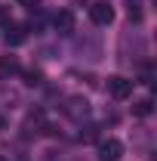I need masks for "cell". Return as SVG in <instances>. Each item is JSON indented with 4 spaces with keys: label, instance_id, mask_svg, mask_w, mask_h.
Listing matches in <instances>:
<instances>
[{
    "label": "cell",
    "instance_id": "1",
    "mask_svg": "<svg viewBox=\"0 0 157 161\" xmlns=\"http://www.w3.org/2000/svg\"><path fill=\"white\" fill-rule=\"evenodd\" d=\"M89 19H93V25H99V28H108V25L114 22V6H111L108 0H96V3L89 6Z\"/></svg>",
    "mask_w": 157,
    "mask_h": 161
},
{
    "label": "cell",
    "instance_id": "2",
    "mask_svg": "<svg viewBox=\"0 0 157 161\" xmlns=\"http://www.w3.org/2000/svg\"><path fill=\"white\" fill-rule=\"evenodd\" d=\"M133 84H136V80L123 78V75H111V78L105 80V90H108L114 99H126V96H133Z\"/></svg>",
    "mask_w": 157,
    "mask_h": 161
},
{
    "label": "cell",
    "instance_id": "3",
    "mask_svg": "<svg viewBox=\"0 0 157 161\" xmlns=\"http://www.w3.org/2000/svg\"><path fill=\"white\" fill-rule=\"evenodd\" d=\"M99 161H120L123 158V142L108 136V140H99Z\"/></svg>",
    "mask_w": 157,
    "mask_h": 161
},
{
    "label": "cell",
    "instance_id": "4",
    "mask_svg": "<svg viewBox=\"0 0 157 161\" xmlns=\"http://www.w3.org/2000/svg\"><path fill=\"white\" fill-rule=\"evenodd\" d=\"M65 115L71 121H83L86 115H89V102L83 99V96H71V99L65 102Z\"/></svg>",
    "mask_w": 157,
    "mask_h": 161
},
{
    "label": "cell",
    "instance_id": "5",
    "mask_svg": "<svg viewBox=\"0 0 157 161\" xmlns=\"http://www.w3.org/2000/svg\"><path fill=\"white\" fill-rule=\"evenodd\" d=\"M25 37H28V28H25V25H19V22H6V34H3L6 47H22Z\"/></svg>",
    "mask_w": 157,
    "mask_h": 161
},
{
    "label": "cell",
    "instance_id": "6",
    "mask_svg": "<svg viewBox=\"0 0 157 161\" xmlns=\"http://www.w3.org/2000/svg\"><path fill=\"white\" fill-rule=\"evenodd\" d=\"M53 28H56L59 34H71V31H74V13H71V9H62V13H56Z\"/></svg>",
    "mask_w": 157,
    "mask_h": 161
},
{
    "label": "cell",
    "instance_id": "7",
    "mask_svg": "<svg viewBox=\"0 0 157 161\" xmlns=\"http://www.w3.org/2000/svg\"><path fill=\"white\" fill-rule=\"evenodd\" d=\"M19 71H22V65H19L16 56H3V59H0V78L3 80L13 78V75H19Z\"/></svg>",
    "mask_w": 157,
    "mask_h": 161
},
{
    "label": "cell",
    "instance_id": "8",
    "mask_svg": "<svg viewBox=\"0 0 157 161\" xmlns=\"http://www.w3.org/2000/svg\"><path fill=\"white\" fill-rule=\"evenodd\" d=\"M123 3H126V16H129L133 25H139V22L145 19V3L142 0H123Z\"/></svg>",
    "mask_w": 157,
    "mask_h": 161
},
{
    "label": "cell",
    "instance_id": "9",
    "mask_svg": "<svg viewBox=\"0 0 157 161\" xmlns=\"http://www.w3.org/2000/svg\"><path fill=\"white\" fill-rule=\"evenodd\" d=\"M151 112H154V102L148 99V96H145V99H136V102H133V115H139V118H148Z\"/></svg>",
    "mask_w": 157,
    "mask_h": 161
},
{
    "label": "cell",
    "instance_id": "10",
    "mask_svg": "<svg viewBox=\"0 0 157 161\" xmlns=\"http://www.w3.org/2000/svg\"><path fill=\"white\" fill-rule=\"evenodd\" d=\"M25 75V84L28 87H37V84H43V75H40L37 68H28V71H22Z\"/></svg>",
    "mask_w": 157,
    "mask_h": 161
},
{
    "label": "cell",
    "instance_id": "11",
    "mask_svg": "<svg viewBox=\"0 0 157 161\" xmlns=\"http://www.w3.org/2000/svg\"><path fill=\"white\" fill-rule=\"evenodd\" d=\"M80 140H96V127H83L80 130Z\"/></svg>",
    "mask_w": 157,
    "mask_h": 161
},
{
    "label": "cell",
    "instance_id": "12",
    "mask_svg": "<svg viewBox=\"0 0 157 161\" xmlns=\"http://www.w3.org/2000/svg\"><path fill=\"white\" fill-rule=\"evenodd\" d=\"M22 6H28V9H37V6H40V0H22Z\"/></svg>",
    "mask_w": 157,
    "mask_h": 161
},
{
    "label": "cell",
    "instance_id": "13",
    "mask_svg": "<svg viewBox=\"0 0 157 161\" xmlns=\"http://www.w3.org/2000/svg\"><path fill=\"white\" fill-rule=\"evenodd\" d=\"M0 25H6V13L3 9H0Z\"/></svg>",
    "mask_w": 157,
    "mask_h": 161
},
{
    "label": "cell",
    "instance_id": "14",
    "mask_svg": "<svg viewBox=\"0 0 157 161\" xmlns=\"http://www.w3.org/2000/svg\"><path fill=\"white\" fill-rule=\"evenodd\" d=\"M0 130H6V118L3 115H0Z\"/></svg>",
    "mask_w": 157,
    "mask_h": 161
},
{
    "label": "cell",
    "instance_id": "15",
    "mask_svg": "<svg viewBox=\"0 0 157 161\" xmlns=\"http://www.w3.org/2000/svg\"><path fill=\"white\" fill-rule=\"evenodd\" d=\"M0 161H3V158H0Z\"/></svg>",
    "mask_w": 157,
    "mask_h": 161
}]
</instances>
